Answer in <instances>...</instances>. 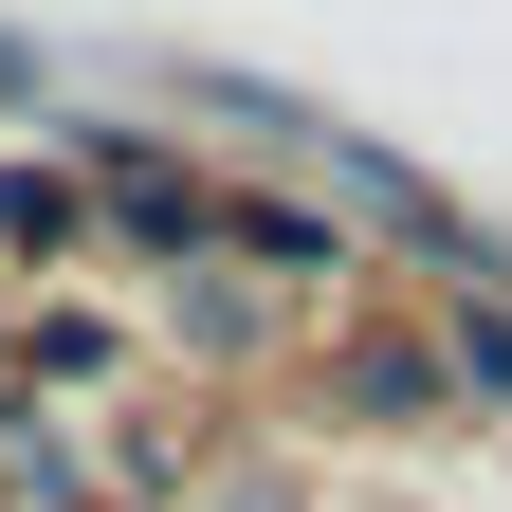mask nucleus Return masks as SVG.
Segmentation results:
<instances>
[{
  "label": "nucleus",
  "mask_w": 512,
  "mask_h": 512,
  "mask_svg": "<svg viewBox=\"0 0 512 512\" xmlns=\"http://www.w3.org/2000/svg\"><path fill=\"white\" fill-rule=\"evenodd\" d=\"M220 238H256L275 275H330V256H348V220H330V202H220Z\"/></svg>",
  "instance_id": "obj_3"
},
{
  "label": "nucleus",
  "mask_w": 512,
  "mask_h": 512,
  "mask_svg": "<svg viewBox=\"0 0 512 512\" xmlns=\"http://www.w3.org/2000/svg\"><path fill=\"white\" fill-rule=\"evenodd\" d=\"M92 238V183H55V165H0V256H74Z\"/></svg>",
  "instance_id": "obj_2"
},
{
  "label": "nucleus",
  "mask_w": 512,
  "mask_h": 512,
  "mask_svg": "<svg viewBox=\"0 0 512 512\" xmlns=\"http://www.w3.org/2000/svg\"><path fill=\"white\" fill-rule=\"evenodd\" d=\"M110 238H147V256H202V238H220V202H202L183 165H147V147H110Z\"/></svg>",
  "instance_id": "obj_1"
},
{
  "label": "nucleus",
  "mask_w": 512,
  "mask_h": 512,
  "mask_svg": "<svg viewBox=\"0 0 512 512\" xmlns=\"http://www.w3.org/2000/svg\"><path fill=\"white\" fill-rule=\"evenodd\" d=\"M439 384H476V403H512V311H458V330H439Z\"/></svg>",
  "instance_id": "obj_4"
}]
</instances>
